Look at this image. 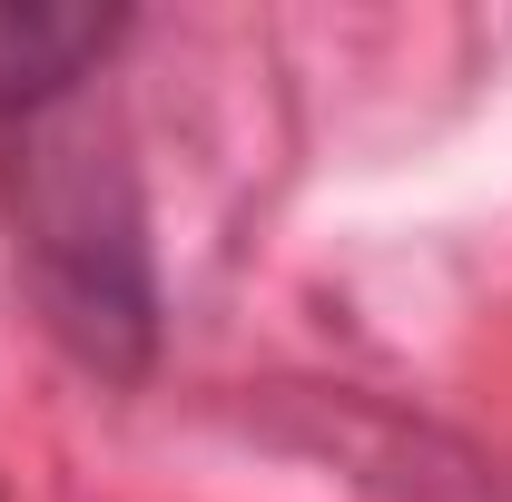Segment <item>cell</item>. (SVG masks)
I'll return each mask as SVG.
<instances>
[{
	"instance_id": "cell-2",
	"label": "cell",
	"mask_w": 512,
	"mask_h": 502,
	"mask_svg": "<svg viewBox=\"0 0 512 502\" xmlns=\"http://www.w3.org/2000/svg\"><path fill=\"white\" fill-rule=\"evenodd\" d=\"M119 10H60V0H0V119H50L69 89L109 60Z\"/></svg>"
},
{
	"instance_id": "cell-1",
	"label": "cell",
	"mask_w": 512,
	"mask_h": 502,
	"mask_svg": "<svg viewBox=\"0 0 512 502\" xmlns=\"http://www.w3.org/2000/svg\"><path fill=\"white\" fill-rule=\"evenodd\" d=\"M20 256L30 286L89 365L128 375L158 335V286H148V237H138V197L119 158H89V138L30 148V188H20Z\"/></svg>"
}]
</instances>
